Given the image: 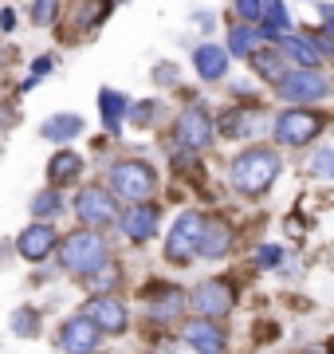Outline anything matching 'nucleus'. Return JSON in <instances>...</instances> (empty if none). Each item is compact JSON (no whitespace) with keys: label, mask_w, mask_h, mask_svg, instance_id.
I'll return each instance as SVG.
<instances>
[{"label":"nucleus","mask_w":334,"mask_h":354,"mask_svg":"<svg viewBox=\"0 0 334 354\" xmlns=\"http://www.w3.org/2000/svg\"><path fill=\"white\" fill-rule=\"evenodd\" d=\"M99 102H103V122L110 130H118V127H122V114H126V95H118V91H103Z\"/></svg>","instance_id":"nucleus-24"},{"label":"nucleus","mask_w":334,"mask_h":354,"mask_svg":"<svg viewBox=\"0 0 334 354\" xmlns=\"http://www.w3.org/2000/svg\"><path fill=\"white\" fill-rule=\"evenodd\" d=\"M232 248V228L224 221H201V232H197V252L208 256V260H220V256H228Z\"/></svg>","instance_id":"nucleus-10"},{"label":"nucleus","mask_w":334,"mask_h":354,"mask_svg":"<svg viewBox=\"0 0 334 354\" xmlns=\"http://www.w3.org/2000/svg\"><path fill=\"white\" fill-rule=\"evenodd\" d=\"M275 91H279V99L303 106V102L326 99V95H331V83H326V75H319V71H283Z\"/></svg>","instance_id":"nucleus-4"},{"label":"nucleus","mask_w":334,"mask_h":354,"mask_svg":"<svg viewBox=\"0 0 334 354\" xmlns=\"http://www.w3.org/2000/svg\"><path fill=\"white\" fill-rule=\"evenodd\" d=\"M256 260H259L264 268H268V264H279V248H275V244H264V248L256 252Z\"/></svg>","instance_id":"nucleus-31"},{"label":"nucleus","mask_w":334,"mask_h":354,"mask_svg":"<svg viewBox=\"0 0 334 354\" xmlns=\"http://www.w3.org/2000/svg\"><path fill=\"white\" fill-rule=\"evenodd\" d=\"M95 342H99V330L90 327L87 315H75L63 323V335H59V346L67 354H90L95 351Z\"/></svg>","instance_id":"nucleus-11"},{"label":"nucleus","mask_w":334,"mask_h":354,"mask_svg":"<svg viewBox=\"0 0 334 354\" xmlns=\"http://www.w3.org/2000/svg\"><path fill=\"white\" fill-rule=\"evenodd\" d=\"M201 221H205V216H197V213L177 216V225L169 228V244H166V256H169V260L185 264V260L197 252V232H201Z\"/></svg>","instance_id":"nucleus-9"},{"label":"nucleus","mask_w":334,"mask_h":354,"mask_svg":"<svg viewBox=\"0 0 334 354\" xmlns=\"http://www.w3.org/2000/svg\"><path fill=\"white\" fill-rule=\"evenodd\" d=\"M275 51L279 55H291V59H299V71H315V64H319V51L311 48L307 36H283L279 44H275Z\"/></svg>","instance_id":"nucleus-19"},{"label":"nucleus","mask_w":334,"mask_h":354,"mask_svg":"<svg viewBox=\"0 0 334 354\" xmlns=\"http://www.w3.org/2000/svg\"><path fill=\"white\" fill-rule=\"evenodd\" d=\"M48 177H52L55 185H67V181L83 177V158H79L75 150H59V153H52V162H48Z\"/></svg>","instance_id":"nucleus-17"},{"label":"nucleus","mask_w":334,"mask_h":354,"mask_svg":"<svg viewBox=\"0 0 334 354\" xmlns=\"http://www.w3.org/2000/svg\"><path fill=\"white\" fill-rule=\"evenodd\" d=\"M264 28H259V36H268V39H275L279 44L283 36H287V8L283 4H264Z\"/></svg>","instance_id":"nucleus-21"},{"label":"nucleus","mask_w":334,"mask_h":354,"mask_svg":"<svg viewBox=\"0 0 334 354\" xmlns=\"http://www.w3.org/2000/svg\"><path fill=\"white\" fill-rule=\"evenodd\" d=\"M52 244H55L52 225H28L24 232H20L16 248H20V256H24V260H43V256L52 252Z\"/></svg>","instance_id":"nucleus-14"},{"label":"nucleus","mask_w":334,"mask_h":354,"mask_svg":"<svg viewBox=\"0 0 334 354\" xmlns=\"http://www.w3.org/2000/svg\"><path fill=\"white\" fill-rule=\"evenodd\" d=\"M252 64H256V71L264 79H275V83L283 79V55L275 48H256L252 51Z\"/></svg>","instance_id":"nucleus-23"},{"label":"nucleus","mask_w":334,"mask_h":354,"mask_svg":"<svg viewBox=\"0 0 334 354\" xmlns=\"http://www.w3.org/2000/svg\"><path fill=\"white\" fill-rule=\"evenodd\" d=\"M331 165H334V153H331V146H322L319 153H315V177H331Z\"/></svg>","instance_id":"nucleus-29"},{"label":"nucleus","mask_w":334,"mask_h":354,"mask_svg":"<svg viewBox=\"0 0 334 354\" xmlns=\"http://www.w3.org/2000/svg\"><path fill=\"white\" fill-rule=\"evenodd\" d=\"M279 177V158L271 150H264V146H256V150H244L236 162H232V185L240 193H264Z\"/></svg>","instance_id":"nucleus-1"},{"label":"nucleus","mask_w":334,"mask_h":354,"mask_svg":"<svg viewBox=\"0 0 334 354\" xmlns=\"http://www.w3.org/2000/svg\"><path fill=\"white\" fill-rule=\"evenodd\" d=\"M75 213L83 225H106V221H115V197L99 185H87L75 197Z\"/></svg>","instance_id":"nucleus-8"},{"label":"nucleus","mask_w":334,"mask_h":354,"mask_svg":"<svg viewBox=\"0 0 334 354\" xmlns=\"http://www.w3.org/2000/svg\"><path fill=\"white\" fill-rule=\"evenodd\" d=\"M185 342H189L197 354H220L224 351V335H220V327H213L208 319L185 323Z\"/></svg>","instance_id":"nucleus-13"},{"label":"nucleus","mask_w":334,"mask_h":354,"mask_svg":"<svg viewBox=\"0 0 334 354\" xmlns=\"http://www.w3.org/2000/svg\"><path fill=\"white\" fill-rule=\"evenodd\" d=\"M75 134H83V118L79 114H52L43 122V138H52V142H71Z\"/></svg>","instance_id":"nucleus-20"},{"label":"nucleus","mask_w":334,"mask_h":354,"mask_svg":"<svg viewBox=\"0 0 334 354\" xmlns=\"http://www.w3.org/2000/svg\"><path fill=\"white\" fill-rule=\"evenodd\" d=\"M110 185H115L118 197H130V201H146L154 193V169L146 162H118L110 169Z\"/></svg>","instance_id":"nucleus-5"},{"label":"nucleus","mask_w":334,"mask_h":354,"mask_svg":"<svg viewBox=\"0 0 334 354\" xmlns=\"http://www.w3.org/2000/svg\"><path fill=\"white\" fill-rule=\"evenodd\" d=\"M236 12L244 16V20H259V12H264V4H256V0H240V4H236Z\"/></svg>","instance_id":"nucleus-30"},{"label":"nucleus","mask_w":334,"mask_h":354,"mask_svg":"<svg viewBox=\"0 0 334 354\" xmlns=\"http://www.w3.org/2000/svg\"><path fill=\"white\" fill-rule=\"evenodd\" d=\"M12 330L16 335H24V339H32L39 330V315L32 311V307H20V311H12Z\"/></svg>","instance_id":"nucleus-26"},{"label":"nucleus","mask_w":334,"mask_h":354,"mask_svg":"<svg viewBox=\"0 0 334 354\" xmlns=\"http://www.w3.org/2000/svg\"><path fill=\"white\" fill-rule=\"evenodd\" d=\"M55 16H59V4H55V0H36V4H32V20H36V24H52Z\"/></svg>","instance_id":"nucleus-27"},{"label":"nucleus","mask_w":334,"mask_h":354,"mask_svg":"<svg viewBox=\"0 0 334 354\" xmlns=\"http://www.w3.org/2000/svg\"><path fill=\"white\" fill-rule=\"evenodd\" d=\"M87 319H90V327L103 330V335H122V330H126V323H130L126 307L118 304L115 295H95V299H90V307H87Z\"/></svg>","instance_id":"nucleus-7"},{"label":"nucleus","mask_w":334,"mask_h":354,"mask_svg":"<svg viewBox=\"0 0 334 354\" xmlns=\"http://www.w3.org/2000/svg\"><path fill=\"white\" fill-rule=\"evenodd\" d=\"M12 118H8V106H0V127H8Z\"/></svg>","instance_id":"nucleus-32"},{"label":"nucleus","mask_w":334,"mask_h":354,"mask_svg":"<svg viewBox=\"0 0 334 354\" xmlns=\"http://www.w3.org/2000/svg\"><path fill=\"white\" fill-rule=\"evenodd\" d=\"M193 64H197V75L213 83V79H224L228 55H224V48H217V44H201V48L193 51Z\"/></svg>","instance_id":"nucleus-15"},{"label":"nucleus","mask_w":334,"mask_h":354,"mask_svg":"<svg viewBox=\"0 0 334 354\" xmlns=\"http://www.w3.org/2000/svg\"><path fill=\"white\" fill-rule=\"evenodd\" d=\"M59 260H63V268L71 272V276L90 279L99 268L106 264V241L103 236H95V232H75V236H67L63 241Z\"/></svg>","instance_id":"nucleus-2"},{"label":"nucleus","mask_w":334,"mask_h":354,"mask_svg":"<svg viewBox=\"0 0 334 354\" xmlns=\"http://www.w3.org/2000/svg\"><path fill=\"white\" fill-rule=\"evenodd\" d=\"M154 102H138V106H130V122H134V127H150V122H154Z\"/></svg>","instance_id":"nucleus-28"},{"label":"nucleus","mask_w":334,"mask_h":354,"mask_svg":"<svg viewBox=\"0 0 334 354\" xmlns=\"http://www.w3.org/2000/svg\"><path fill=\"white\" fill-rule=\"evenodd\" d=\"M146 304H150V315L154 319H169V315H177L181 307H185V295H181L177 288H150Z\"/></svg>","instance_id":"nucleus-18"},{"label":"nucleus","mask_w":334,"mask_h":354,"mask_svg":"<svg viewBox=\"0 0 334 354\" xmlns=\"http://www.w3.org/2000/svg\"><path fill=\"white\" fill-rule=\"evenodd\" d=\"M208 134H213V122H208L205 111H185L177 118V142L185 146V150H201V146H208Z\"/></svg>","instance_id":"nucleus-12"},{"label":"nucleus","mask_w":334,"mask_h":354,"mask_svg":"<svg viewBox=\"0 0 334 354\" xmlns=\"http://www.w3.org/2000/svg\"><path fill=\"white\" fill-rule=\"evenodd\" d=\"M189 304L197 307V315H201V319H220V315H228V311H232L236 291H232L224 279H205V283H197V288H193Z\"/></svg>","instance_id":"nucleus-6"},{"label":"nucleus","mask_w":334,"mask_h":354,"mask_svg":"<svg viewBox=\"0 0 334 354\" xmlns=\"http://www.w3.org/2000/svg\"><path fill=\"white\" fill-rule=\"evenodd\" d=\"M256 44H259V28L236 24L228 32V51H232V55H252V51H256ZM228 51H224V55H228Z\"/></svg>","instance_id":"nucleus-22"},{"label":"nucleus","mask_w":334,"mask_h":354,"mask_svg":"<svg viewBox=\"0 0 334 354\" xmlns=\"http://www.w3.org/2000/svg\"><path fill=\"white\" fill-rule=\"evenodd\" d=\"M322 127H326V118L319 111L295 106V111H287L275 118V142H283V146H307L311 138L322 134Z\"/></svg>","instance_id":"nucleus-3"},{"label":"nucleus","mask_w":334,"mask_h":354,"mask_svg":"<svg viewBox=\"0 0 334 354\" xmlns=\"http://www.w3.org/2000/svg\"><path fill=\"white\" fill-rule=\"evenodd\" d=\"M32 213H36V216H39V225H43L48 216H59V213H63V197H59L55 189L36 193V197H32Z\"/></svg>","instance_id":"nucleus-25"},{"label":"nucleus","mask_w":334,"mask_h":354,"mask_svg":"<svg viewBox=\"0 0 334 354\" xmlns=\"http://www.w3.org/2000/svg\"><path fill=\"white\" fill-rule=\"evenodd\" d=\"M122 228H126L130 241H150L157 232V209L154 205H138V209H130L126 221H122Z\"/></svg>","instance_id":"nucleus-16"}]
</instances>
